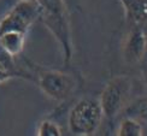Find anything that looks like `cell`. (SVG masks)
<instances>
[{"label":"cell","mask_w":147,"mask_h":136,"mask_svg":"<svg viewBox=\"0 0 147 136\" xmlns=\"http://www.w3.org/2000/svg\"><path fill=\"white\" fill-rule=\"evenodd\" d=\"M39 4L42 23L57 40L68 65L72 58V41L68 9L64 0H36Z\"/></svg>","instance_id":"cell-1"},{"label":"cell","mask_w":147,"mask_h":136,"mask_svg":"<svg viewBox=\"0 0 147 136\" xmlns=\"http://www.w3.org/2000/svg\"><path fill=\"white\" fill-rule=\"evenodd\" d=\"M100 102L95 99L80 100L69 113L68 124L74 135L90 136L95 134L102 121Z\"/></svg>","instance_id":"cell-2"},{"label":"cell","mask_w":147,"mask_h":136,"mask_svg":"<svg viewBox=\"0 0 147 136\" xmlns=\"http://www.w3.org/2000/svg\"><path fill=\"white\" fill-rule=\"evenodd\" d=\"M130 87V79L125 76L113 77L105 86V88L101 92L99 102L102 114L106 118H113L122 111L129 95Z\"/></svg>","instance_id":"cell-3"},{"label":"cell","mask_w":147,"mask_h":136,"mask_svg":"<svg viewBox=\"0 0 147 136\" xmlns=\"http://www.w3.org/2000/svg\"><path fill=\"white\" fill-rule=\"evenodd\" d=\"M39 87L44 94L57 101L69 98L76 88V82L70 73L58 70H42L38 75Z\"/></svg>","instance_id":"cell-4"},{"label":"cell","mask_w":147,"mask_h":136,"mask_svg":"<svg viewBox=\"0 0 147 136\" xmlns=\"http://www.w3.org/2000/svg\"><path fill=\"white\" fill-rule=\"evenodd\" d=\"M39 13L40 9L38 1H20L0 22V33L6 30H17L27 34L30 26L39 17Z\"/></svg>","instance_id":"cell-5"},{"label":"cell","mask_w":147,"mask_h":136,"mask_svg":"<svg viewBox=\"0 0 147 136\" xmlns=\"http://www.w3.org/2000/svg\"><path fill=\"white\" fill-rule=\"evenodd\" d=\"M147 49V38L144 29L135 26L128 34L123 44V58L128 64H136L144 58Z\"/></svg>","instance_id":"cell-6"},{"label":"cell","mask_w":147,"mask_h":136,"mask_svg":"<svg viewBox=\"0 0 147 136\" xmlns=\"http://www.w3.org/2000/svg\"><path fill=\"white\" fill-rule=\"evenodd\" d=\"M26 34L17 30H6L0 33V48L11 57L20 54L24 48Z\"/></svg>","instance_id":"cell-7"},{"label":"cell","mask_w":147,"mask_h":136,"mask_svg":"<svg viewBox=\"0 0 147 136\" xmlns=\"http://www.w3.org/2000/svg\"><path fill=\"white\" fill-rule=\"evenodd\" d=\"M131 23L140 26L147 22V0H119Z\"/></svg>","instance_id":"cell-8"},{"label":"cell","mask_w":147,"mask_h":136,"mask_svg":"<svg viewBox=\"0 0 147 136\" xmlns=\"http://www.w3.org/2000/svg\"><path fill=\"white\" fill-rule=\"evenodd\" d=\"M124 117L135 119L141 125L147 127V96L139 98L129 104L123 111Z\"/></svg>","instance_id":"cell-9"},{"label":"cell","mask_w":147,"mask_h":136,"mask_svg":"<svg viewBox=\"0 0 147 136\" xmlns=\"http://www.w3.org/2000/svg\"><path fill=\"white\" fill-rule=\"evenodd\" d=\"M118 136H142L144 135V125H141L135 119L124 117L121 122L118 131Z\"/></svg>","instance_id":"cell-10"},{"label":"cell","mask_w":147,"mask_h":136,"mask_svg":"<svg viewBox=\"0 0 147 136\" xmlns=\"http://www.w3.org/2000/svg\"><path fill=\"white\" fill-rule=\"evenodd\" d=\"M36 134L39 136H60L62 130L54 122L42 121L38 127V133Z\"/></svg>","instance_id":"cell-11"},{"label":"cell","mask_w":147,"mask_h":136,"mask_svg":"<svg viewBox=\"0 0 147 136\" xmlns=\"http://www.w3.org/2000/svg\"><path fill=\"white\" fill-rule=\"evenodd\" d=\"M21 1H28V3H35L36 0H21Z\"/></svg>","instance_id":"cell-12"}]
</instances>
